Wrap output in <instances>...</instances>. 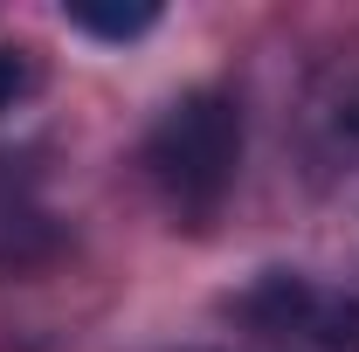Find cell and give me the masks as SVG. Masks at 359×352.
<instances>
[{
	"instance_id": "1",
	"label": "cell",
	"mask_w": 359,
	"mask_h": 352,
	"mask_svg": "<svg viewBox=\"0 0 359 352\" xmlns=\"http://www.w3.org/2000/svg\"><path fill=\"white\" fill-rule=\"evenodd\" d=\"M145 173L180 221H215L242 173V104L228 90H187L145 138Z\"/></svg>"
},
{
	"instance_id": "2",
	"label": "cell",
	"mask_w": 359,
	"mask_h": 352,
	"mask_svg": "<svg viewBox=\"0 0 359 352\" xmlns=\"http://www.w3.org/2000/svg\"><path fill=\"white\" fill-rule=\"evenodd\" d=\"M235 318L269 332V339H290V346L359 352V297L318 283V276H297V269H263L235 297Z\"/></svg>"
},
{
	"instance_id": "3",
	"label": "cell",
	"mask_w": 359,
	"mask_h": 352,
	"mask_svg": "<svg viewBox=\"0 0 359 352\" xmlns=\"http://www.w3.org/2000/svg\"><path fill=\"white\" fill-rule=\"evenodd\" d=\"M62 21L97 35V42H132L145 28H159V7L152 0H138V7H90V0H76V7H62Z\"/></svg>"
},
{
	"instance_id": "4",
	"label": "cell",
	"mask_w": 359,
	"mask_h": 352,
	"mask_svg": "<svg viewBox=\"0 0 359 352\" xmlns=\"http://www.w3.org/2000/svg\"><path fill=\"white\" fill-rule=\"evenodd\" d=\"M35 83H42L35 48H0V111H14V104H21Z\"/></svg>"
},
{
	"instance_id": "5",
	"label": "cell",
	"mask_w": 359,
	"mask_h": 352,
	"mask_svg": "<svg viewBox=\"0 0 359 352\" xmlns=\"http://www.w3.org/2000/svg\"><path fill=\"white\" fill-rule=\"evenodd\" d=\"M346 125H353V132H359V90H353V104H346Z\"/></svg>"
}]
</instances>
